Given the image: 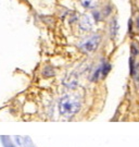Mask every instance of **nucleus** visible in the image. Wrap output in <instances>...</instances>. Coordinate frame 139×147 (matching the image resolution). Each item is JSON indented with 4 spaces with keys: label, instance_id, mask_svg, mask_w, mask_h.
Segmentation results:
<instances>
[{
    "label": "nucleus",
    "instance_id": "nucleus-7",
    "mask_svg": "<svg viewBox=\"0 0 139 147\" xmlns=\"http://www.w3.org/2000/svg\"><path fill=\"white\" fill-rule=\"evenodd\" d=\"M130 53L133 55V57H135V56L138 55L139 53L138 44H136V42H133V44H132V46H130Z\"/></svg>",
    "mask_w": 139,
    "mask_h": 147
},
{
    "label": "nucleus",
    "instance_id": "nucleus-1",
    "mask_svg": "<svg viewBox=\"0 0 139 147\" xmlns=\"http://www.w3.org/2000/svg\"><path fill=\"white\" fill-rule=\"evenodd\" d=\"M81 109V101L77 97L66 95L59 101V112L61 116L72 117Z\"/></svg>",
    "mask_w": 139,
    "mask_h": 147
},
{
    "label": "nucleus",
    "instance_id": "nucleus-2",
    "mask_svg": "<svg viewBox=\"0 0 139 147\" xmlns=\"http://www.w3.org/2000/svg\"><path fill=\"white\" fill-rule=\"evenodd\" d=\"M100 40H101L100 35H93V36H90L87 39H85L79 45V48L85 53H93L98 48Z\"/></svg>",
    "mask_w": 139,
    "mask_h": 147
},
{
    "label": "nucleus",
    "instance_id": "nucleus-10",
    "mask_svg": "<svg viewBox=\"0 0 139 147\" xmlns=\"http://www.w3.org/2000/svg\"><path fill=\"white\" fill-rule=\"evenodd\" d=\"M133 76H134V78L137 80V81L139 80V64H137V65H136V68H135L134 75H133Z\"/></svg>",
    "mask_w": 139,
    "mask_h": 147
},
{
    "label": "nucleus",
    "instance_id": "nucleus-9",
    "mask_svg": "<svg viewBox=\"0 0 139 147\" xmlns=\"http://www.w3.org/2000/svg\"><path fill=\"white\" fill-rule=\"evenodd\" d=\"M116 33H118V22L116 20H113L111 23V35L114 37L116 35Z\"/></svg>",
    "mask_w": 139,
    "mask_h": 147
},
{
    "label": "nucleus",
    "instance_id": "nucleus-12",
    "mask_svg": "<svg viewBox=\"0 0 139 147\" xmlns=\"http://www.w3.org/2000/svg\"><path fill=\"white\" fill-rule=\"evenodd\" d=\"M137 27L139 28V16H138V19H137Z\"/></svg>",
    "mask_w": 139,
    "mask_h": 147
},
{
    "label": "nucleus",
    "instance_id": "nucleus-11",
    "mask_svg": "<svg viewBox=\"0 0 139 147\" xmlns=\"http://www.w3.org/2000/svg\"><path fill=\"white\" fill-rule=\"evenodd\" d=\"M15 141H16V143H17V144H21V140L17 136H15Z\"/></svg>",
    "mask_w": 139,
    "mask_h": 147
},
{
    "label": "nucleus",
    "instance_id": "nucleus-3",
    "mask_svg": "<svg viewBox=\"0 0 139 147\" xmlns=\"http://www.w3.org/2000/svg\"><path fill=\"white\" fill-rule=\"evenodd\" d=\"M93 25V20H91V16H88V14L83 16V18L81 19V21H79V26H81V28H82L83 31H89V30H91Z\"/></svg>",
    "mask_w": 139,
    "mask_h": 147
},
{
    "label": "nucleus",
    "instance_id": "nucleus-6",
    "mask_svg": "<svg viewBox=\"0 0 139 147\" xmlns=\"http://www.w3.org/2000/svg\"><path fill=\"white\" fill-rule=\"evenodd\" d=\"M81 2L85 8H89V9H91L96 5V0H82Z\"/></svg>",
    "mask_w": 139,
    "mask_h": 147
},
{
    "label": "nucleus",
    "instance_id": "nucleus-8",
    "mask_svg": "<svg viewBox=\"0 0 139 147\" xmlns=\"http://www.w3.org/2000/svg\"><path fill=\"white\" fill-rule=\"evenodd\" d=\"M135 68H136V65H135V59L134 57H130V59H129V73H130L132 76L134 75Z\"/></svg>",
    "mask_w": 139,
    "mask_h": 147
},
{
    "label": "nucleus",
    "instance_id": "nucleus-4",
    "mask_svg": "<svg viewBox=\"0 0 139 147\" xmlns=\"http://www.w3.org/2000/svg\"><path fill=\"white\" fill-rule=\"evenodd\" d=\"M64 84L66 85L67 87H70V88H75L77 86V78L74 74H72V75L67 76L66 79H65Z\"/></svg>",
    "mask_w": 139,
    "mask_h": 147
},
{
    "label": "nucleus",
    "instance_id": "nucleus-5",
    "mask_svg": "<svg viewBox=\"0 0 139 147\" xmlns=\"http://www.w3.org/2000/svg\"><path fill=\"white\" fill-rule=\"evenodd\" d=\"M110 70H111V65L108 62H103V64L101 65V75L107 76V74L109 73Z\"/></svg>",
    "mask_w": 139,
    "mask_h": 147
}]
</instances>
